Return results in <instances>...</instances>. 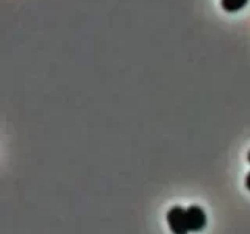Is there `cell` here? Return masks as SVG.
<instances>
[{"instance_id": "obj_3", "label": "cell", "mask_w": 250, "mask_h": 234, "mask_svg": "<svg viewBox=\"0 0 250 234\" xmlns=\"http://www.w3.org/2000/svg\"><path fill=\"white\" fill-rule=\"evenodd\" d=\"M249 0H222L221 5L225 11H229V13H234V11H239L242 10L246 5H247Z\"/></svg>"}, {"instance_id": "obj_1", "label": "cell", "mask_w": 250, "mask_h": 234, "mask_svg": "<svg viewBox=\"0 0 250 234\" xmlns=\"http://www.w3.org/2000/svg\"><path fill=\"white\" fill-rule=\"evenodd\" d=\"M167 225L172 231V234H188L189 233V226H188V217L186 209L182 206H172L167 214Z\"/></svg>"}, {"instance_id": "obj_2", "label": "cell", "mask_w": 250, "mask_h": 234, "mask_svg": "<svg viewBox=\"0 0 250 234\" xmlns=\"http://www.w3.org/2000/svg\"><path fill=\"white\" fill-rule=\"evenodd\" d=\"M186 217H188V226L189 231L199 233L207 226V214L200 206L192 205L186 209Z\"/></svg>"}, {"instance_id": "obj_5", "label": "cell", "mask_w": 250, "mask_h": 234, "mask_svg": "<svg viewBox=\"0 0 250 234\" xmlns=\"http://www.w3.org/2000/svg\"><path fill=\"white\" fill-rule=\"evenodd\" d=\"M247 161H249V162H250V152H249V153H247Z\"/></svg>"}, {"instance_id": "obj_4", "label": "cell", "mask_w": 250, "mask_h": 234, "mask_svg": "<svg viewBox=\"0 0 250 234\" xmlns=\"http://www.w3.org/2000/svg\"><path fill=\"white\" fill-rule=\"evenodd\" d=\"M246 187H247V191H250V172L246 175Z\"/></svg>"}]
</instances>
